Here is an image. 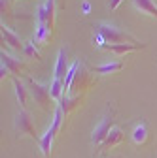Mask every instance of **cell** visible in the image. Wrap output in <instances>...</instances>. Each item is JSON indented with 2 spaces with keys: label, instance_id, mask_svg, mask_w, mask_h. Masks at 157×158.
Wrapping results in <instances>:
<instances>
[{
  "label": "cell",
  "instance_id": "cell-1",
  "mask_svg": "<svg viewBox=\"0 0 157 158\" xmlns=\"http://www.w3.org/2000/svg\"><path fill=\"white\" fill-rule=\"evenodd\" d=\"M96 30V34H101L104 38L106 44H138L136 40L123 28H117L110 23H99L93 27Z\"/></svg>",
  "mask_w": 157,
  "mask_h": 158
},
{
  "label": "cell",
  "instance_id": "cell-2",
  "mask_svg": "<svg viewBox=\"0 0 157 158\" xmlns=\"http://www.w3.org/2000/svg\"><path fill=\"white\" fill-rule=\"evenodd\" d=\"M93 70H89L83 62H80L76 73H74V79H72V85H70V90L68 94L70 96H83V92L91 87L93 83Z\"/></svg>",
  "mask_w": 157,
  "mask_h": 158
},
{
  "label": "cell",
  "instance_id": "cell-3",
  "mask_svg": "<svg viewBox=\"0 0 157 158\" xmlns=\"http://www.w3.org/2000/svg\"><path fill=\"white\" fill-rule=\"evenodd\" d=\"M114 117H115V109H114V107H108L106 113L101 117L99 124L93 128V134H91V143H93V145L101 147V145L104 143V139L108 137V134H110L112 128H114Z\"/></svg>",
  "mask_w": 157,
  "mask_h": 158
},
{
  "label": "cell",
  "instance_id": "cell-4",
  "mask_svg": "<svg viewBox=\"0 0 157 158\" xmlns=\"http://www.w3.org/2000/svg\"><path fill=\"white\" fill-rule=\"evenodd\" d=\"M25 85H27V89H29V94L32 96V100L40 106L42 109L49 111V109L53 107V98H51L49 87H46V85H42V83L34 81V79H27Z\"/></svg>",
  "mask_w": 157,
  "mask_h": 158
},
{
  "label": "cell",
  "instance_id": "cell-5",
  "mask_svg": "<svg viewBox=\"0 0 157 158\" xmlns=\"http://www.w3.org/2000/svg\"><path fill=\"white\" fill-rule=\"evenodd\" d=\"M13 128H15V132H17L19 137L29 135V137H32V139H36V141H40V137H42V135H38L36 126H34L32 118H30V113L27 109H21V111L15 115V118H13Z\"/></svg>",
  "mask_w": 157,
  "mask_h": 158
},
{
  "label": "cell",
  "instance_id": "cell-6",
  "mask_svg": "<svg viewBox=\"0 0 157 158\" xmlns=\"http://www.w3.org/2000/svg\"><path fill=\"white\" fill-rule=\"evenodd\" d=\"M55 4L57 0H46L38 8V25L49 28L51 32L55 30Z\"/></svg>",
  "mask_w": 157,
  "mask_h": 158
},
{
  "label": "cell",
  "instance_id": "cell-7",
  "mask_svg": "<svg viewBox=\"0 0 157 158\" xmlns=\"http://www.w3.org/2000/svg\"><path fill=\"white\" fill-rule=\"evenodd\" d=\"M0 60H2V64L10 70V73H13V75H23L25 73V62L21 58H15V56L8 55L6 51H2L0 53Z\"/></svg>",
  "mask_w": 157,
  "mask_h": 158
},
{
  "label": "cell",
  "instance_id": "cell-8",
  "mask_svg": "<svg viewBox=\"0 0 157 158\" xmlns=\"http://www.w3.org/2000/svg\"><path fill=\"white\" fill-rule=\"evenodd\" d=\"M57 134H59V130L51 124V126L46 130V134H42L40 141H38V145H40V151H42V154H44L46 158L51 156V147H53V141H55V135H57Z\"/></svg>",
  "mask_w": 157,
  "mask_h": 158
},
{
  "label": "cell",
  "instance_id": "cell-9",
  "mask_svg": "<svg viewBox=\"0 0 157 158\" xmlns=\"http://www.w3.org/2000/svg\"><path fill=\"white\" fill-rule=\"evenodd\" d=\"M132 143L134 145H144L148 139H150V130H148V123L146 121H140V123H136L134 128H132Z\"/></svg>",
  "mask_w": 157,
  "mask_h": 158
},
{
  "label": "cell",
  "instance_id": "cell-10",
  "mask_svg": "<svg viewBox=\"0 0 157 158\" xmlns=\"http://www.w3.org/2000/svg\"><path fill=\"white\" fill-rule=\"evenodd\" d=\"M0 30H2V38H4V42L11 47V49H15V51H25V44L21 42V40H19V36L17 34H13L4 23H2V28H0Z\"/></svg>",
  "mask_w": 157,
  "mask_h": 158
},
{
  "label": "cell",
  "instance_id": "cell-11",
  "mask_svg": "<svg viewBox=\"0 0 157 158\" xmlns=\"http://www.w3.org/2000/svg\"><path fill=\"white\" fill-rule=\"evenodd\" d=\"M68 62H66V49H61L57 55V64H55V79H63L65 81V77L68 73Z\"/></svg>",
  "mask_w": 157,
  "mask_h": 158
},
{
  "label": "cell",
  "instance_id": "cell-12",
  "mask_svg": "<svg viewBox=\"0 0 157 158\" xmlns=\"http://www.w3.org/2000/svg\"><path fill=\"white\" fill-rule=\"evenodd\" d=\"M146 45L144 44H106L104 49L112 51L114 55H125V53H131V51H136V49H144Z\"/></svg>",
  "mask_w": 157,
  "mask_h": 158
},
{
  "label": "cell",
  "instance_id": "cell-13",
  "mask_svg": "<svg viewBox=\"0 0 157 158\" xmlns=\"http://www.w3.org/2000/svg\"><path fill=\"white\" fill-rule=\"evenodd\" d=\"M82 98H83V96H70V94H65V96L61 98V102H59L57 106L63 109V113H65V117H66L70 111H74L78 106L82 104Z\"/></svg>",
  "mask_w": 157,
  "mask_h": 158
},
{
  "label": "cell",
  "instance_id": "cell-14",
  "mask_svg": "<svg viewBox=\"0 0 157 158\" xmlns=\"http://www.w3.org/2000/svg\"><path fill=\"white\" fill-rule=\"evenodd\" d=\"M123 141V132H121V128H112V132L108 134V137L104 139V143L101 145V147H96V151H104V149H108V147H115V145H119Z\"/></svg>",
  "mask_w": 157,
  "mask_h": 158
},
{
  "label": "cell",
  "instance_id": "cell-15",
  "mask_svg": "<svg viewBox=\"0 0 157 158\" xmlns=\"http://www.w3.org/2000/svg\"><path fill=\"white\" fill-rule=\"evenodd\" d=\"M132 4H134V8L138 10L140 13L157 17V4L153 2V0H132Z\"/></svg>",
  "mask_w": 157,
  "mask_h": 158
},
{
  "label": "cell",
  "instance_id": "cell-16",
  "mask_svg": "<svg viewBox=\"0 0 157 158\" xmlns=\"http://www.w3.org/2000/svg\"><path fill=\"white\" fill-rule=\"evenodd\" d=\"M13 87H15V96H17V102H19V106H21L23 109L27 107V85L21 81V79H19V77H15L13 79Z\"/></svg>",
  "mask_w": 157,
  "mask_h": 158
},
{
  "label": "cell",
  "instance_id": "cell-17",
  "mask_svg": "<svg viewBox=\"0 0 157 158\" xmlns=\"http://www.w3.org/2000/svg\"><path fill=\"white\" fill-rule=\"evenodd\" d=\"M123 66H125L123 60H114V62H106V64H101V66H95L93 72H95V73H101V75H106V73L119 72Z\"/></svg>",
  "mask_w": 157,
  "mask_h": 158
},
{
  "label": "cell",
  "instance_id": "cell-18",
  "mask_svg": "<svg viewBox=\"0 0 157 158\" xmlns=\"http://www.w3.org/2000/svg\"><path fill=\"white\" fill-rule=\"evenodd\" d=\"M49 90H51V98H53V100L61 102V98L65 96V83H63V79H55L53 77V83H51Z\"/></svg>",
  "mask_w": 157,
  "mask_h": 158
},
{
  "label": "cell",
  "instance_id": "cell-19",
  "mask_svg": "<svg viewBox=\"0 0 157 158\" xmlns=\"http://www.w3.org/2000/svg\"><path fill=\"white\" fill-rule=\"evenodd\" d=\"M23 53H25L27 56H30V58H36V60H40V58H42L38 47L34 45V40H32V42H29V44H25V51H23Z\"/></svg>",
  "mask_w": 157,
  "mask_h": 158
},
{
  "label": "cell",
  "instance_id": "cell-20",
  "mask_svg": "<svg viewBox=\"0 0 157 158\" xmlns=\"http://www.w3.org/2000/svg\"><path fill=\"white\" fill-rule=\"evenodd\" d=\"M0 8H2V15L10 17L11 15V0H0Z\"/></svg>",
  "mask_w": 157,
  "mask_h": 158
},
{
  "label": "cell",
  "instance_id": "cell-21",
  "mask_svg": "<svg viewBox=\"0 0 157 158\" xmlns=\"http://www.w3.org/2000/svg\"><path fill=\"white\" fill-rule=\"evenodd\" d=\"M121 2H123V0H110V2H108V8H110V10H115Z\"/></svg>",
  "mask_w": 157,
  "mask_h": 158
},
{
  "label": "cell",
  "instance_id": "cell-22",
  "mask_svg": "<svg viewBox=\"0 0 157 158\" xmlns=\"http://www.w3.org/2000/svg\"><path fill=\"white\" fill-rule=\"evenodd\" d=\"M57 4H59V8H66V0H57Z\"/></svg>",
  "mask_w": 157,
  "mask_h": 158
}]
</instances>
